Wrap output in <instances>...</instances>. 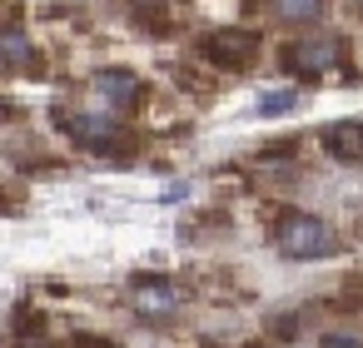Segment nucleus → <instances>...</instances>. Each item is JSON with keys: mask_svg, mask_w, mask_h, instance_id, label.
<instances>
[{"mask_svg": "<svg viewBox=\"0 0 363 348\" xmlns=\"http://www.w3.org/2000/svg\"><path fill=\"white\" fill-rule=\"evenodd\" d=\"M55 125L90 155H110V159H130L135 150V135L120 125V115L110 110H95V115H80V110H55Z\"/></svg>", "mask_w": 363, "mask_h": 348, "instance_id": "f257e3e1", "label": "nucleus"}, {"mask_svg": "<svg viewBox=\"0 0 363 348\" xmlns=\"http://www.w3.org/2000/svg\"><path fill=\"white\" fill-rule=\"evenodd\" d=\"M274 249H279L284 259H328V254L343 249V239H338V229H333L328 219L303 214V209H289V214H279V224H274Z\"/></svg>", "mask_w": 363, "mask_h": 348, "instance_id": "f03ea898", "label": "nucleus"}, {"mask_svg": "<svg viewBox=\"0 0 363 348\" xmlns=\"http://www.w3.org/2000/svg\"><path fill=\"white\" fill-rule=\"evenodd\" d=\"M284 65L294 75H328V70H343L348 65V40L338 35H308L298 45L284 50Z\"/></svg>", "mask_w": 363, "mask_h": 348, "instance_id": "7ed1b4c3", "label": "nucleus"}, {"mask_svg": "<svg viewBox=\"0 0 363 348\" xmlns=\"http://www.w3.org/2000/svg\"><path fill=\"white\" fill-rule=\"evenodd\" d=\"M199 55L209 65H219V70H244L259 55V35L254 30H239V26H224V30H214V35L199 40Z\"/></svg>", "mask_w": 363, "mask_h": 348, "instance_id": "20e7f679", "label": "nucleus"}, {"mask_svg": "<svg viewBox=\"0 0 363 348\" xmlns=\"http://www.w3.org/2000/svg\"><path fill=\"white\" fill-rule=\"evenodd\" d=\"M130 298H135L140 318H150V323H164V318H174V313H179V303H184V288H179L174 279L145 274V279H135Z\"/></svg>", "mask_w": 363, "mask_h": 348, "instance_id": "39448f33", "label": "nucleus"}, {"mask_svg": "<svg viewBox=\"0 0 363 348\" xmlns=\"http://www.w3.org/2000/svg\"><path fill=\"white\" fill-rule=\"evenodd\" d=\"M90 90L105 100L110 115H130V110L145 100V80H140L135 70H100V75L90 80Z\"/></svg>", "mask_w": 363, "mask_h": 348, "instance_id": "423d86ee", "label": "nucleus"}, {"mask_svg": "<svg viewBox=\"0 0 363 348\" xmlns=\"http://www.w3.org/2000/svg\"><path fill=\"white\" fill-rule=\"evenodd\" d=\"M318 140H323V150H328L333 159L363 164V120H338V125H328Z\"/></svg>", "mask_w": 363, "mask_h": 348, "instance_id": "0eeeda50", "label": "nucleus"}, {"mask_svg": "<svg viewBox=\"0 0 363 348\" xmlns=\"http://www.w3.org/2000/svg\"><path fill=\"white\" fill-rule=\"evenodd\" d=\"M0 70H30V75H40V55L26 40V30L0 26Z\"/></svg>", "mask_w": 363, "mask_h": 348, "instance_id": "6e6552de", "label": "nucleus"}, {"mask_svg": "<svg viewBox=\"0 0 363 348\" xmlns=\"http://www.w3.org/2000/svg\"><path fill=\"white\" fill-rule=\"evenodd\" d=\"M328 11V0H274V16L284 26H313Z\"/></svg>", "mask_w": 363, "mask_h": 348, "instance_id": "1a4fd4ad", "label": "nucleus"}, {"mask_svg": "<svg viewBox=\"0 0 363 348\" xmlns=\"http://www.w3.org/2000/svg\"><path fill=\"white\" fill-rule=\"evenodd\" d=\"M338 308H343V313H358V318H363V279H348V284L338 288Z\"/></svg>", "mask_w": 363, "mask_h": 348, "instance_id": "9d476101", "label": "nucleus"}, {"mask_svg": "<svg viewBox=\"0 0 363 348\" xmlns=\"http://www.w3.org/2000/svg\"><path fill=\"white\" fill-rule=\"evenodd\" d=\"M284 110H294V95H289V90L259 95V115H284Z\"/></svg>", "mask_w": 363, "mask_h": 348, "instance_id": "9b49d317", "label": "nucleus"}, {"mask_svg": "<svg viewBox=\"0 0 363 348\" xmlns=\"http://www.w3.org/2000/svg\"><path fill=\"white\" fill-rule=\"evenodd\" d=\"M318 348H363V338L358 333H323Z\"/></svg>", "mask_w": 363, "mask_h": 348, "instance_id": "f8f14e48", "label": "nucleus"}, {"mask_svg": "<svg viewBox=\"0 0 363 348\" xmlns=\"http://www.w3.org/2000/svg\"><path fill=\"white\" fill-rule=\"evenodd\" d=\"M0 120H11V100H0Z\"/></svg>", "mask_w": 363, "mask_h": 348, "instance_id": "ddd939ff", "label": "nucleus"}, {"mask_svg": "<svg viewBox=\"0 0 363 348\" xmlns=\"http://www.w3.org/2000/svg\"><path fill=\"white\" fill-rule=\"evenodd\" d=\"M353 6H358V11H363V0H353Z\"/></svg>", "mask_w": 363, "mask_h": 348, "instance_id": "4468645a", "label": "nucleus"}, {"mask_svg": "<svg viewBox=\"0 0 363 348\" xmlns=\"http://www.w3.org/2000/svg\"><path fill=\"white\" fill-rule=\"evenodd\" d=\"M0 348H6V343H0Z\"/></svg>", "mask_w": 363, "mask_h": 348, "instance_id": "2eb2a0df", "label": "nucleus"}]
</instances>
